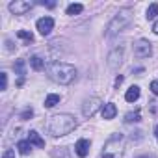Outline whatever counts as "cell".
<instances>
[{
    "mask_svg": "<svg viewBox=\"0 0 158 158\" xmlns=\"http://www.w3.org/2000/svg\"><path fill=\"white\" fill-rule=\"evenodd\" d=\"M32 8H34V4H32V2H26V0H15V2L10 4V11H11L13 15H24V13H28Z\"/></svg>",
    "mask_w": 158,
    "mask_h": 158,
    "instance_id": "8",
    "label": "cell"
},
{
    "mask_svg": "<svg viewBox=\"0 0 158 158\" xmlns=\"http://www.w3.org/2000/svg\"><path fill=\"white\" fill-rule=\"evenodd\" d=\"M132 19H134V11H132L130 8H123V10H119L117 15L108 23L106 35H117V34H121L127 26H130Z\"/></svg>",
    "mask_w": 158,
    "mask_h": 158,
    "instance_id": "3",
    "label": "cell"
},
{
    "mask_svg": "<svg viewBox=\"0 0 158 158\" xmlns=\"http://www.w3.org/2000/svg\"><path fill=\"white\" fill-rule=\"evenodd\" d=\"M125 152V136L114 134L102 147V158H123Z\"/></svg>",
    "mask_w": 158,
    "mask_h": 158,
    "instance_id": "4",
    "label": "cell"
},
{
    "mask_svg": "<svg viewBox=\"0 0 158 158\" xmlns=\"http://www.w3.org/2000/svg\"><path fill=\"white\" fill-rule=\"evenodd\" d=\"M115 114H117V108H115V104H114V102H108V104H104V106H102V119L110 121V119H114V117H115Z\"/></svg>",
    "mask_w": 158,
    "mask_h": 158,
    "instance_id": "11",
    "label": "cell"
},
{
    "mask_svg": "<svg viewBox=\"0 0 158 158\" xmlns=\"http://www.w3.org/2000/svg\"><path fill=\"white\" fill-rule=\"evenodd\" d=\"M127 123H132V121H139V114L136 112V114H127V119H125Z\"/></svg>",
    "mask_w": 158,
    "mask_h": 158,
    "instance_id": "22",
    "label": "cell"
},
{
    "mask_svg": "<svg viewBox=\"0 0 158 158\" xmlns=\"http://www.w3.org/2000/svg\"><path fill=\"white\" fill-rule=\"evenodd\" d=\"M154 134H156V139H158V125L154 127Z\"/></svg>",
    "mask_w": 158,
    "mask_h": 158,
    "instance_id": "28",
    "label": "cell"
},
{
    "mask_svg": "<svg viewBox=\"0 0 158 158\" xmlns=\"http://www.w3.org/2000/svg\"><path fill=\"white\" fill-rule=\"evenodd\" d=\"M0 80H2V88H0V89L6 91L8 89V74L6 73H0Z\"/></svg>",
    "mask_w": 158,
    "mask_h": 158,
    "instance_id": "21",
    "label": "cell"
},
{
    "mask_svg": "<svg viewBox=\"0 0 158 158\" xmlns=\"http://www.w3.org/2000/svg\"><path fill=\"white\" fill-rule=\"evenodd\" d=\"M121 82H123V76H117V78H115V88H119Z\"/></svg>",
    "mask_w": 158,
    "mask_h": 158,
    "instance_id": "26",
    "label": "cell"
},
{
    "mask_svg": "<svg viewBox=\"0 0 158 158\" xmlns=\"http://www.w3.org/2000/svg\"><path fill=\"white\" fill-rule=\"evenodd\" d=\"M45 71H47V76L50 78L52 82L63 84V86L71 84L74 78H76V69H74V65L65 63V61H50V63L45 67Z\"/></svg>",
    "mask_w": 158,
    "mask_h": 158,
    "instance_id": "1",
    "label": "cell"
},
{
    "mask_svg": "<svg viewBox=\"0 0 158 158\" xmlns=\"http://www.w3.org/2000/svg\"><path fill=\"white\" fill-rule=\"evenodd\" d=\"M13 67H15V73H17L21 78H24V74H26V65H24V60H17Z\"/></svg>",
    "mask_w": 158,
    "mask_h": 158,
    "instance_id": "17",
    "label": "cell"
},
{
    "mask_svg": "<svg viewBox=\"0 0 158 158\" xmlns=\"http://www.w3.org/2000/svg\"><path fill=\"white\" fill-rule=\"evenodd\" d=\"M60 101H61V97H60V95L50 93V95H47V99H45V108H54Z\"/></svg>",
    "mask_w": 158,
    "mask_h": 158,
    "instance_id": "14",
    "label": "cell"
},
{
    "mask_svg": "<svg viewBox=\"0 0 158 158\" xmlns=\"http://www.w3.org/2000/svg\"><path fill=\"white\" fill-rule=\"evenodd\" d=\"M101 106H102L101 99H97V97L86 99V101H84V104H82V114H84L86 117H93V115L99 112V108H101Z\"/></svg>",
    "mask_w": 158,
    "mask_h": 158,
    "instance_id": "5",
    "label": "cell"
},
{
    "mask_svg": "<svg viewBox=\"0 0 158 158\" xmlns=\"http://www.w3.org/2000/svg\"><path fill=\"white\" fill-rule=\"evenodd\" d=\"M125 99H127V102H134V101H138V99H139V88H138V86L128 88L127 93H125Z\"/></svg>",
    "mask_w": 158,
    "mask_h": 158,
    "instance_id": "13",
    "label": "cell"
},
{
    "mask_svg": "<svg viewBox=\"0 0 158 158\" xmlns=\"http://www.w3.org/2000/svg\"><path fill=\"white\" fill-rule=\"evenodd\" d=\"M125 60V47H115L110 54H108V65L112 69H117Z\"/></svg>",
    "mask_w": 158,
    "mask_h": 158,
    "instance_id": "7",
    "label": "cell"
},
{
    "mask_svg": "<svg viewBox=\"0 0 158 158\" xmlns=\"http://www.w3.org/2000/svg\"><path fill=\"white\" fill-rule=\"evenodd\" d=\"M156 15H158V4L154 2V4H151L149 8H147V21H152V19H156Z\"/></svg>",
    "mask_w": 158,
    "mask_h": 158,
    "instance_id": "18",
    "label": "cell"
},
{
    "mask_svg": "<svg viewBox=\"0 0 158 158\" xmlns=\"http://www.w3.org/2000/svg\"><path fill=\"white\" fill-rule=\"evenodd\" d=\"M138 158H154V156H149V154H143V156H138Z\"/></svg>",
    "mask_w": 158,
    "mask_h": 158,
    "instance_id": "29",
    "label": "cell"
},
{
    "mask_svg": "<svg viewBox=\"0 0 158 158\" xmlns=\"http://www.w3.org/2000/svg\"><path fill=\"white\" fill-rule=\"evenodd\" d=\"M74 151H76V154L80 156V158H86L88 156V152H89V141L88 139H78L76 141V145H74Z\"/></svg>",
    "mask_w": 158,
    "mask_h": 158,
    "instance_id": "10",
    "label": "cell"
},
{
    "mask_svg": "<svg viewBox=\"0 0 158 158\" xmlns=\"http://www.w3.org/2000/svg\"><path fill=\"white\" fill-rule=\"evenodd\" d=\"M152 32H154V34H158V21L154 23V26H152Z\"/></svg>",
    "mask_w": 158,
    "mask_h": 158,
    "instance_id": "27",
    "label": "cell"
},
{
    "mask_svg": "<svg viewBox=\"0 0 158 158\" xmlns=\"http://www.w3.org/2000/svg\"><path fill=\"white\" fill-rule=\"evenodd\" d=\"M17 35H19L21 39H24L28 45L34 41V34H32V32H26V30H19V32H17Z\"/></svg>",
    "mask_w": 158,
    "mask_h": 158,
    "instance_id": "20",
    "label": "cell"
},
{
    "mask_svg": "<svg viewBox=\"0 0 158 158\" xmlns=\"http://www.w3.org/2000/svg\"><path fill=\"white\" fill-rule=\"evenodd\" d=\"M152 54V47L147 39H139L134 43V56L136 58H149Z\"/></svg>",
    "mask_w": 158,
    "mask_h": 158,
    "instance_id": "6",
    "label": "cell"
},
{
    "mask_svg": "<svg viewBox=\"0 0 158 158\" xmlns=\"http://www.w3.org/2000/svg\"><path fill=\"white\" fill-rule=\"evenodd\" d=\"M151 91H152L154 95H158V80H152V82H151Z\"/></svg>",
    "mask_w": 158,
    "mask_h": 158,
    "instance_id": "25",
    "label": "cell"
},
{
    "mask_svg": "<svg viewBox=\"0 0 158 158\" xmlns=\"http://www.w3.org/2000/svg\"><path fill=\"white\" fill-rule=\"evenodd\" d=\"M28 141H30L32 145H35V147H45V139H43L35 130H30V132H28Z\"/></svg>",
    "mask_w": 158,
    "mask_h": 158,
    "instance_id": "12",
    "label": "cell"
},
{
    "mask_svg": "<svg viewBox=\"0 0 158 158\" xmlns=\"http://www.w3.org/2000/svg\"><path fill=\"white\" fill-rule=\"evenodd\" d=\"M30 65H32V69H35V71H41V69L45 67V61H43L39 56H32V58H30Z\"/></svg>",
    "mask_w": 158,
    "mask_h": 158,
    "instance_id": "16",
    "label": "cell"
},
{
    "mask_svg": "<svg viewBox=\"0 0 158 158\" xmlns=\"http://www.w3.org/2000/svg\"><path fill=\"white\" fill-rule=\"evenodd\" d=\"M74 128H76V119L71 114H56V115L48 117V121H47L48 134H52L56 138L58 136H65V134L73 132Z\"/></svg>",
    "mask_w": 158,
    "mask_h": 158,
    "instance_id": "2",
    "label": "cell"
},
{
    "mask_svg": "<svg viewBox=\"0 0 158 158\" xmlns=\"http://www.w3.org/2000/svg\"><path fill=\"white\" fill-rule=\"evenodd\" d=\"M32 115H34V110H32V108H26V110L21 114V119H30Z\"/></svg>",
    "mask_w": 158,
    "mask_h": 158,
    "instance_id": "23",
    "label": "cell"
},
{
    "mask_svg": "<svg viewBox=\"0 0 158 158\" xmlns=\"http://www.w3.org/2000/svg\"><path fill=\"white\" fill-rule=\"evenodd\" d=\"M2 158H15V152H13L11 149H6V151L2 152Z\"/></svg>",
    "mask_w": 158,
    "mask_h": 158,
    "instance_id": "24",
    "label": "cell"
},
{
    "mask_svg": "<svg viewBox=\"0 0 158 158\" xmlns=\"http://www.w3.org/2000/svg\"><path fill=\"white\" fill-rule=\"evenodd\" d=\"M37 30H39L41 35H48L54 30V19L52 17H41L37 21Z\"/></svg>",
    "mask_w": 158,
    "mask_h": 158,
    "instance_id": "9",
    "label": "cell"
},
{
    "mask_svg": "<svg viewBox=\"0 0 158 158\" xmlns=\"http://www.w3.org/2000/svg\"><path fill=\"white\" fill-rule=\"evenodd\" d=\"M82 10H84L82 4H71L67 8V15H78V13H82Z\"/></svg>",
    "mask_w": 158,
    "mask_h": 158,
    "instance_id": "19",
    "label": "cell"
},
{
    "mask_svg": "<svg viewBox=\"0 0 158 158\" xmlns=\"http://www.w3.org/2000/svg\"><path fill=\"white\" fill-rule=\"evenodd\" d=\"M17 149H19L21 154H28V152L32 151V143H30L28 139H21V141L17 143Z\"/></svg>",
    "mask_w": 158,
    "mask_h": 158,
    "instance_id": "15",
    "label": "cell"
}]
</instances>
